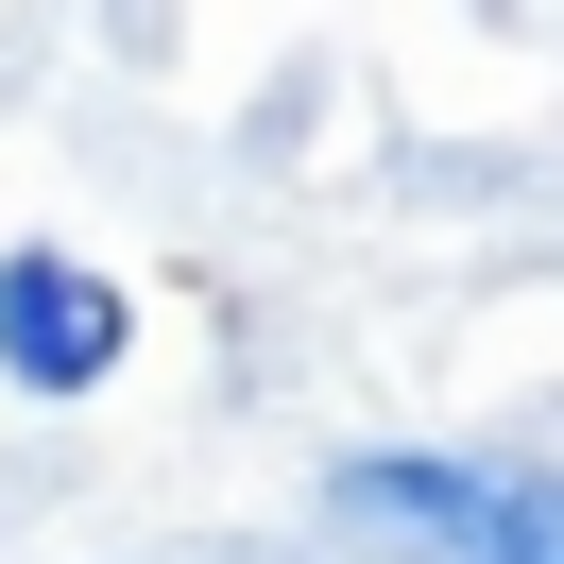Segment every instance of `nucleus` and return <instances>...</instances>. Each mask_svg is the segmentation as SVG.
Instances as JSON below:
<instances>
[{
  "label": "nucleus",
  "mask_w": 564,
  "mask_h": 564,
  "mask_svg": "<svg viewBox=\"0 0 564 564\" xmlns=\"http://www.w3.org/2000/svg\"><path fill=\"white\" fill-rule=\"evenodd\" d=\"M343 530L393 564H564V462H343Z\"/></svg>",
  "instance_id": "1"
},
{
  "label": "nucleus",
  "mask_w": 564,
  "mask_h": 564,
  "mask_svg": "<svg viewBox=\"0 0 564 564\" xmlns=\"http://www.w3.org/2000/svg\"><path fill=\"white\" fill-rule=\"evenodd\" d=\"M0 377H18V393H86V377H120V291L86 274V257L18 240V257H0Z\"/></svg>",
  "instance_id": "2"
},
{
  "label": "nucleus",
  "mask_w": 564,
  "mask_h": 564,
  "mask_svg": "<svg viewBox=\"0 0 564 564\" xmlns=\"http://www.w3.org/2000/svg\"><path fill=\"white\" fill-rule=\"evenodd\" d=\"M154 564H291V547H154Z\"/></svg>",
  "instance_id": "3"
}]
</instances>
